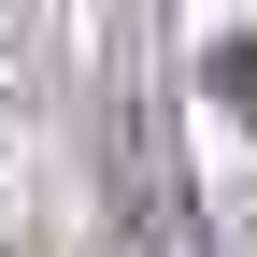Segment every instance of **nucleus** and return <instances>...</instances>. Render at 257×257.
Instances as JSON below:
<instances>
[{"label": "nucleus", "mask_w": 257, "mask_h": 257, "mask_svg": "<svg viewBox=\"0 0 257 257\" xmlns=\"http://www.w3.org/2000/svg\"><path fill=\"white\" fill-rule=\"evenodd\" d=\"M214 86H229V100L257 114V43H229V57H214Z\"/></svg>", "instance_id": "obj_1"}]
</instances>
